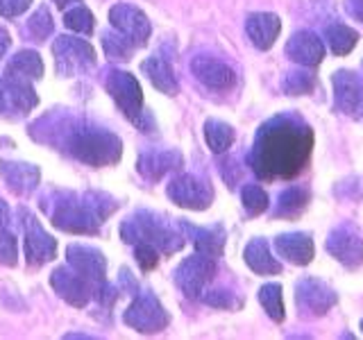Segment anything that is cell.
<instances>
[{
  "label": "cell",
  "mask_w": 363,
  "mask_h": 340,
  "mask_svg": "<svg viewBox=\"0 0 363 340\" xmlns=\"http://www.w3.org/2000/svg\"><path fill=\"white\" fill-rule=\"evenodd\" d=\"M136 261H139V266L143 270H152L159 261V249H155L147 243H139V247H136Z\"/></svg>",
  "instance_id": "74e56055"
},
{
  "label": "cell",
  "mask_w": 363,
  "mask_h": 340,
  "mask_svg": "<svg viewBox=\"0 0 363 340\" xmlns=\"http://www.w3.org/2000/svg\"><path fill=\"white\" fill-rule=\"evenodd\" d=\"M313 150V130L298 116H275L259 130L250 166L259 179H295L306 168Z\"/></svg>",
  "instance_id": "6da1fadb"
},
{
  "label": "cell",
  "mask_w": 363,
  "mask_h": 340,
  "mask_svg": "<svg viewBox=\"0 0 363 340\" xmlns=\"http://www.w3.org/2000/svg\"><path fill=\"white\" fill-rule=\"evenodd\" d=\"M55 60H57V71L62 75H73L75 68H86L96 64V52L94 48L75 37H60L52 45Z\"/></svg>",
  "instance_id": "8fae6325"
},
{
  "label": "cell",
  "mask_w": 363,
  "mask_h": 340,
  "mask_svg": "<svg viewBox=\"0 0 363 340\" xmlns=\"http://www.w3.org/2000/svg\"><path fill=\"white\" fill-rule=\"evenodd\" d=\"M107 91L111 98L116 100V105L123 109V113L128 116L136 128L143 125V96L141 86L136 82V77L130 73H111L107 79Z\"/></svg>",
  "instance_id": "5b68a950"
},
{
  "label": "cell",
  "mask_w": 363,
  "mask_h": 340,
  "mask_svg": "<svg viewBox=\"0 0 363 340\" xmlns=\"http://www.w3.org/2000/svg\"><path fill=\"white\" fill-rule=\"evenodd\" d=\"M361 329H363V320H361Z\"/></svg>",
  "instance_id": "ee69618b"
},
{
  "label": "cell",
  "mask_w": 363,
  "mask_h": 340,
  "mask_svg": "<svg viewBox=\"0 0 363 340\" xmlns=\"http://www.w3.org/2000/svg\"><path fill=\"white\" fill-rule=\"evenodd\" d=\"M191 71L204 86L216 91H227L236 84V73L230 64H225L216 57H196L191 64Z\"/></svg>",
  "instance_id": "9a60e30c"
},
{
  "label": "cell",
  "mask_w": 363,
  "mask_h": 340,
  "mask_svg": "<svg viewBox=\"0 0 363 340\" xmlns=\"http://www.w3.org/2000/svg\"><path fill=\"white\" fill-rule=\"evenodd\" d=\"M125 322L134 327L141 334H155L162 332L168 324V313L152 295H141L128 311H125Z\"/></svg>",
  "instance_id": "30bf717a"
},
{
  "label": "cell",
  "mask_w": 363,
  "mask_h": 340,
  "mask_svg": "<svg viewBox=\"0 0 363 340\" xmlns=\"http://www.w3.org/2000/svg\"><path fill=\"white\" fill-rule=\"evenodd\" d=\"M7 218H9V211H7V204L0 200V227H5V222H7Z\"/></svg>",
  "instance_id": "b9f144b4"
},
{
  "label": "cell",
  "mask_w": 363,
  "mask_h": 340,
  "mask_svg": "<svg viewBox=\"0 0 363 340\" xmlns=\"http://www.w3.org/2000/svg\"><path fill=\"white\" fill-rule=\"evenodd\" d=\"M52 286L62 295L66 302L73 306H84L89 302V283L79 272H68L66 268H60L52 272Z\"/></svg>",
  "instance_id": "ffe728a7"
},
{
  "label": "cell",
  "mask_w": 363,
  "mask_h": 340,
  "mask_svg": "<svg viewBox=\"0 0 363 340\" xmlns=\"http://www.w3.org/2000/svg\"><path fill=\"white\" fill-rule=\"evenodd\" d=\"M102 45H105V52L109 60H121V62H128L132 60V52L136 45L128 39V37H123L121 32H107L105 34V39H102Z\"/></svg>",
  "instance_id": "4dcf8cb0"
},
{
  "label": "cell",
  "mask_w": 363,
  "mask_h": 340,
  "mask_svg": "<svg viewBox=\"0 0 363 340\" xmlns=\"http://www.w3.org/2000/svg\"><path fill=\"white\" fill-rule=\"evenodd\" d=\"M32 5V0H0V16L14 18Z\"/></svg>",
  "instance_id": "f35d334b"
},
{
  "label": "cell",
  "mask_w": 363,
  "mask_h": 340,
  "mask_svg": "<svg viewBox=\"0 0 363 340\" xmlns=\"http://www.w3.org/2000/svg\"><path fill=\"white\" fill-rule=\"evenodd\" d=\"M289 60L304 68H313L325 60V41L311 30H298L286 43Z\"/></svg>",
  "instance_id": "5bb4252c"
},
{
  "label": "cell",
  "mask_w": 363,
  "mask_h": 340,
  "mask_svg": "<svg viewBox=\"0 0 363 340\" xmlns=\"http://www.w3.org/2000/svg\"><path fill=\"white\" fill-rule=\"evenodd\" d=\"M184 227L191 232L193 243H196L200 254H207L213 259L223 254V247H225L223 227H209V230H198V227H189V225H184Z\"/></svg>",
  "instance_id": "4316f807"
},
{
  "label": "cell",
  "mask_w": 363,
  "mask_h": 340,
  "mask_svg": "<svg viewBox=\"0 0 363 340\" xmlns=\"http://www.w3.org/2000/svg\"><path fill=\"white\" fill-rule=\"evenodd\" d=\"M143 73L166 96H175L179 91V84H177V79L173 75V68H170V64L166 60H162V57H150V60H145L143 62Z\"/></svg>",
  "instance_id": "7402d4cb"
},
{
  "label": "cell",
  "mask_w": 363,
  "mask_h": 340,
  "mask_svg": "<svg viewBox=\"0 0 363 340\" xmlns=\"http://www.w3.org/2000/svg\"><path fill=\"white\" fill-rule=\"evenodd\" d=\"M334 100L340 113L363 120V79L352 71L334 73Z\"/></svg>",
  "instance_id": "7c38bea8"
},
{
  "label": "cell",
  "mask_w": 363,
  "mask_h": 340,
  "mask_svg": "<svg viewBox=\"0 0 363 340\" xmlns=\"http://www.w3.org/2000/svg\"><path fill=\"white\" fill-rule=\"evenodd\" d=\"M204 139H207V145L211 152L223 154L230 150L234 143V130L227 123L211 118L204 123Z\"/></svg>",
  "instance_id": "f1b7e54d"
},
{
  "label": "cell",
  "mask_w": 363,
  "mask_h": 340,
  "mask_svg": "<svg viewBox=\"0 0 363 340\" xmlns=\"http://www.w3.org/2000/svg\"><path fill=\"white\" fill-rule=\"evenodd\" d=\"M245 264L250 270H255L261 277H270V275H279L281 272V264L272 256L270 245L264 238H255L250 241L245 247Z\"/></svg>",
  "instance_id": "44dd1931"
},
{
  "label": "cell",
  "mask_w": 363,
  "mask_h": 340,
  "mask_svg": "<svg viewBox=\"0 0 363 340\" xmlns=\"http://www.w3.org/2000/svg\"><path fill=\"white\" fill-rule=\"evenodd\" d=\"M281 86L289 96H306V94H311L315 86V75L309 68H306V71H293L286 75Z\"/></svg>",
  "instance_id": "1f68e13d"
},
{
  "label": "cell",
  "mask_w": 363,
  "mask_h": 340,
  "mask_svg": "<svg viewBox=\"0 0 363 340\" xmlns=\"http://www.w3.org/2000/svg\"><path fill=\"white\" fill-rule=\"evenodd\" d=\"M7 45H9V34H7V30H5L3 26H0V57L5 55Z\"/></svg>",
  "instance_id": "60d3db41"
},
{
  "label": "cell",
  "mask_w": 363,
  "mask_h": 340,
  "mask_svg": "<svg viewBox=\"0 0 363 340\" xmlns=\"http://www.w3.org/2000/svg\"><path fill=\"white\" fill-rule=\"evenodd\" d=\"M0 264L14 266L16 264V238L0 227Z\"/></svg>",
  "instance_id": "d590c367"
},
{
  "label": "cell",
  "mask_w": 363,
  "mask_h": 340,
  "mask_svg": "<svg viewBox=\"0 0 363 340\" xmlns=\"http://www.w3.org/2000/svg\"><path fill=\"white\" fill-rule=\"evenodd\" d=\"M204 302L216 306V309H238L241 300H236L230 290H209L204 295Z\"/></svg>",
  "instance_id": "8d00e7d4"
},
{
  "label": "cell",
  "mask_w": 363,
  "mask_h": 340,
  "mask_svg": "<svg viewBox=\"0 0 363 340\" xmlns=\"http://www.w3.org/2000/svg\"><path fill=\"white\" fill-rule=\"evenodd\" d=\"M182 164L179 152H145L139 159V170L147 179H159L168 170Z\"/></svg>",
  "instance_id": "484cf974"
},
{
  "label": "cell",
  "mask_w": 363,
  "mask_h": 340,
  "mask_svg": "<svg viewBox=\"0 0 363 340\" xmlns=\"http://www.w3.org/2000/svg\"><path fill=\"white\" fill-rule=\"evenodd\" d=\"M109 21H111V26L116 28V32H121L123 37H128L136 48L147 43V37H150V21H147L143 11H139L136 7L132 5L111 7Z\"/></svg>",
  "instance_id": "4fadbf2b"
},
{
  "label": "cell",
  "mask_w": 363,
  "mask_h": 340,
  "mask_svg": "<svg viewBox=\"0 0 363 340\" xmlns=\"http://www.w3.org/2000/svg\"><path fill=\"white\" fill-rule=\"evenodd\" d=\"M213 275H216L213 256L198 252L196 256H189L184 264L177 268L175 281L186 298H200L204 288H207V283L213 279Z\"/></svg>",
  "instance_id": "52a82bcc"
},
{
  "label": "cell",
  "mask_w": 363,
  "mask_h": 340,
  "mask_svg": "<svg viewBox=\"0 0 363 340\" xmlns=\"http://www.w3.org/2000/svg\"><path fill=\"white\" fill-rule=\"evenodd\" d=\"M57 252V243L55 238L43 232V227L34 215H26V254H28V264L32 266H41L45 261L55 259Z\"/></svg>",
  "instance_id": "2e32d148"
},
{
  "label": "cell",
  "mask_w": 363,
  "mask_h": 340,
  "mask_svg": "<svg viewBox=\"0 0 363 340\" xmlns=\"http://www.w3.org/2000/svg\"><path fill=\"white\" fill-rule=\"evenodd\" d=\"M7 75L9 77H21V79H39L43 75V64L41 57L34 50H23L18 52L14 60L7 66Z\"/></svg>",
  "instance_id": "83f0119b"
},
{
  "label": "cell",
  "mask_w": 363,
  "mask_h": 340,
  "mask_svg": "<svg viewBox=\"0 0 363 340\" xmlns=\"http://www.w3.org/2000/svg\"><path fill=\"white\" fill-rule=\"evenodd\" d=\"M259 302L266 309V313L272 317L275 322H284L286 311H284V295L279 283H266L264 288L259 290Z\"/></svg>",
  "instance_id": "f546056e"
},
{
  "label": "cell",
  "mask_w": 363,
  "mask_h": 340,
  "mask_svg": "<svg viewBox=\"0 0 363 340\" xmlns=\"http://www.w3.org/2000/svg\"><path fill=\"white\" fill-rule=\"evenodd\" d=\"M275 249L293 266H309L315 254L309 234H281L275 238Z\"/></svg>",
  "instance_id": "ac0fdd59"
},
{
  "label": "cell",
  "mask_w": 363,
  "mask_h": 340,
  "mask_svg": "<svg viewBox=\"0 0 363 340\" xmlns=\"http://www.w3.org/2000/svg\"><path fill=\"white\" fill-rule=\"evenodd\" d=\"M295 302H298L302 315H325L336 306L338 295L323 279L304 277L295 286Z\"/></svg>",
  "instance_id": "8992f818"
},
{
  "label": "cell",
  "mask_w": 363,
  "mask_h": 340,
  "mask_svg": "<svg viewBox=\"0 0 363 340\" xmlns=\"http://www.w3.org/2000/svg\"><path fill=\"white\" fill-rule=\"evenodd\" d=\"M168 198L184 209L202 211L211 204L213 188L209 181H204L196 175H182L168 186Z\"/></svg>",
  "instance_id": "9c48e42d"
},
{
  "label": "cell",
  "mask_w": 363,
  "mask_h": 340,
  "mask_svg": "<svg viewBox=\"0 0 363 340\" xmlns=\"http://www.w3.org/2000/svg\"><path fill=\"white\" fill-rule=\"evenodd\" d=\"M241 200H243V207L250 215H259V213H264L268 209V204H270V198H268V193L261 188L259 184H247L243 186L241 191Z\"/></svg>",
  "instance_id": "d6a6232c"
},
{
  "label": "cell",
  "mask_w": 363,
  "mask_h": 340,
  "mask_svg": "<svg viewBox=\"0 0 363 340\" xmlns=\"http://www.w3.org/2000/svg\"><path fill=\"white\" fill-rule=\"evenodd\" d=\"M245 30L250 41L255 43V48L270 50L281 32V21L277 14H270V11H255V14L247 16Z\"/></svg>",
  "instance_id": "e0dca14e"
},
{
  "label": "cell",
  "mask_w": 363,
  "mask_h": 340,
  "mask_svg": "<svg viewBox=\"0 0 363 340\" xmlns=\"http://www.w3.org/2000/svg\"><path fill=\"white\" fill-rule=\"evenodd\" d=\"M68 147H71V152L79 162H86L91 166L116 164L121 159V141L113 134L100 132V130L75 132Z\"/></svg>",
  "instance_id": "7a4b0ae2"
},
{
  "label": "cell",
  "mask_w": 363,
  "mask_h": 340,
  "mask_svg": "<svg viewBox=\"0 0 363 340\" xmlns=\"http://www.w3.org/2000/svg\"><path fill=\"white\" fill-rule=\"evenodd\" d=\"M121 234L125 243H147L155 249H164V252H175V249H179L182 243H184L179 236L168 232L166 227L159 225L155 218H147L145 213L125 222Z\"/></svg>",
  "instance_id": "3957f363"
},
{
  "label": "cell",
  "mask_w": 363,
  "mask_h": 340,
  "mask_svg": "<svg viewBox=\"0 0 363 340\" xmlns=\"http://www.w3.org/2000/svg\"><path fill=\"white\" fill-rule=\"evenodd\" d=\"M28 30L34 37V41H45V37L52 32V16L48 7H39L34 11V16L28 21Z\"/></svg>",
  "instance_id": "e575fe53"
},
{
  "label": "cell",
  "mask_w": 363,
  "mask_h": 340,
  "mask_svg": "<svg viewBox=\"0 0 363 340\" xmlns=\"http://www.w3.org/2000/svg\"><path fill=\"white\" fill-rule=\"evenodd\" d=\"M357 41H359V32L352 30L350 26H345V23H332V26L325 28L327 48L338 57L350 55L352 50H354Z\"/></svg>",
  "instance_id": "cb8c5ba5"
},
{
  "label": "cell",
  "mask_w": 363,
  "mask_h": 340,
  "mask_svg": "<svg viewBox=\"0 0 363 340\" xmlns=\"http://www.w3.org/2000/svg\"><path fill=\"white\" fill-rule=\"evenodd\" d=\"M0 173H3L7 186L14 193H30L34 184L39 181V170L28 164H0Z\"/></svg>",
  "instance_id": "603a6c76"
},
{
  "label": "cell",
  "mask_w": 363,
  "mask_h": 340,
  "mask_svg": "<svg viewBox=\"0 0 363 340\" xmlns=\"http://www.w3.org/2000/svg\"><path fill=\"white\" fill-rule=\"evenodd\" d=\"M57 7H66V5H71V3H79V0H55Z\"/></svg>",
  "instance_id": "7bdbcfd3"
},
{
  "label": "cell",
  "mask_w": 363,
  "mask_h": 340,
  "mask_svg": "<svg viewBox=\"0 0 363 340\" xmlns=\"http://www.w3.org/2000/svg\"><path fill=\"white\" fill-rule=\"evenodd\" d=\"M64 26L73 32H79V34H91L94 32V14H91L86 7L77 5L64 14Z\"/></svg>",
  "instance_id": "836d02e7"
},
{
  "label": "cell",
  "mask_w": 363,
  "mask_h": 340,
  "mask_svg": "<svg viewBox=\"0 0 363 340\" xmlns=\"http://www.w3.org/2000/svg\"><path fill=\"white\" fill-rule=\"evenodd\" d=\"M311 193L304 186H291L286 191H281V196L277 200L275 215L277 218H298V215L309 207Z\"/></svg>",
  "instance_id": "d4e9b609"
},
{
  "label": "cell",
  "mask_w": 363,
  "mask_h": 340,
  "mask_svg": "<svg viewBox=\"0 0 363 340\" xmlns=\"http://www.w3.org/2000/svg\"><path fill=\"white\" fill-rule=\"evenodd\" d=\"M345 11L352 18L363 23V0H345Z\"/></svg>",
  "instance_id": "ab89813d"
},
{
  "label": "cell",
  "mask_w": 363,
  "mask_h": 340,
  "mask_svg": "<svg viewBox=\"0 0 363 340\" xmlns=\"http://www.w3.org/2000/svg\"><path fill=\"white\" fill-rule=\"evenodd\" d=\"M68 264L73 266L75 272H79L82 277L86 279H94V281H105V256L96 249L91 247H82V245H71L68 247Z\"/></svg>",
  "instance_id": "d6986e66"
},
{
  "label": "cell",
  "mask_w": 363,
  "mask_h": 340,
  "mask_svg": "<svg viewBox=\"0 0 363 340\" xmlns=\"http://www.w3.org/2000/svg\"><path fill=\"white\" fill-rule=\"evenodd\" d=\"M325 247L338 264H343L350 270H357L363 264V238L357 227L350 222L334 227L325 241Z\"/></svg>",
  "instance_id": "277c9868"
},
{
  "label": "cell",
  "mask_w": 363,
  "mask_h": 340,
  "mask_svg": "<svg viewBox=\"0 0 363 340\" xmlns=\"http://www.w3.org/2000/svg\"><path fill=\"white\" fill-rule=\"evenodd\" d=\"M100 220H105V213L96 211L94 204H84V202L62 204V207L52 213L55 227H60L64 232H75V234H94L98 230Z\"/></svg>",
  "instance_id": "ba28073f"
}]
</instances>
